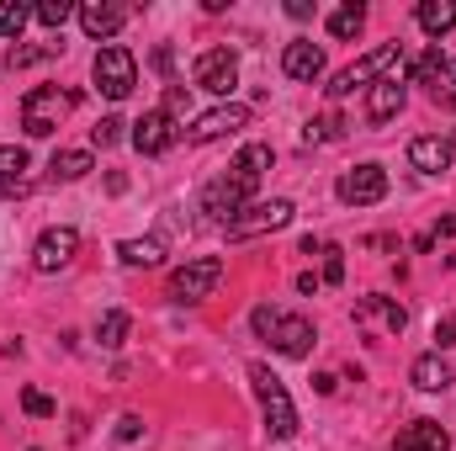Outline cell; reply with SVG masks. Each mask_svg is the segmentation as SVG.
I'll return each mask as SVG.
<instances>
[{
  "mask_svg": "<svg viewBox=\"0 0 456 451\" xmlns=\"http://www.w3.org/2000/svg\"><path fill=\"white\" fill-rule=\"evenodd\" d=\"M32 451H37V447H32Z\"/></svg>",
  "mask_w": 456,
  "mask_h": 451,
  "instance_id": "f6af8a7d",
  "label": "cell"
},
{
  "mask_svg": "<svg viewBox=\"0 0 456 451\" xmlns=\"http://www.w3.org/2000/svg\"><path fill=\"white\" fill-rule=\"evenodd\" d=\"M319 255H324V282H330V287H340V282H345V255H340V244H324Z\"/></svg>",
  "mask_w": 456,
  "mask_h": 451,
  "instance_id": "d6a6232c",
  "label": "cell"
},
{
  "mask_svg": "<svg viewBox=\"0 0 456 451\" xmlns=\"http://www.w3.org/2000/svg\"><path fill=\"white\" fill-rule=\"evenodd\" d=\"M452 149H456V138H452Z\"/></svg>",
  "mask_w": 456,
  "mask_h": 451,
  "instance_id": "ee69618b",
  "label": "cell"
},
{
  "mask_svg": "<svg viewBox=\"0 0 456 451\" xmlns=\"http://www.w3.org/2000/svg\"><path fill=\"white\" fill-rule=\"evenodd\" d=\"M361 27H366V5H355V0L340 5V11L330 16V37H340V43H345V37H355Z\"/></svg>",
  "mask_w": 456,
  "mask_h": 451,
  "instance_id": "4316f807",
  "label": "cell"
},
{
  "mask_svg": "<svg viewBox=\"0 0 456 451\" xmlns=\"http://www.w3.org/2000/svg\"><path fill=\"white\" fill-rule=\"evenodd\" d=\"M107 192H117V197L127 192V176H122V170H112V176H107Z\"/></svg>",
  "mask_w": 456,
  "mask_h": 451,
  "instance_id": "b9f144b4",
  "label": "cell"
},
{
  "mask_svg": "<svg viewBox=\"0 0 456 451\" xmlns=\"http://www.w3.org/2000/svg\"><path fill=\"white\" fill-rule=\"evenodd\" d=\"M59 48H64V43H32V48H21V43H16V48L5 53V70H27V64H43V59H53Z\"/></svg>",
  "mask_w": 456,
  "mask_h": 451,
  "instance_id": "83f0119b",
  "label": "cell"
},
{
  "mask_svg": "<svg viewBox=\"0 0 456 451\" xmlns=\"http://www.w3.org/2000/svg\"><path fill=\"white\" fill-rule=\"evenodd\" d=\"M197 86L213 91V96H228V91L239 86V59H233V48H208V53L197 59Z\"/></svg>",
  "mask_w": 456,
  "mask_h": 451,
  "instance_id": "5bb4252c",
  "label": "cell"
},
{
  "mask_svg": "<svg viewBox=\"0 0 456 451\" xmlns=\"http://www.w3.org/2000/svg\"><path fill=\"white\" fill-rule=\"evenodd\" d=\"M249 388H255V398H260L265 436H271V441H292V436H297V409H292L287 382H281L265 361H255V366H249Z\"/></svg>",
  "mask_w": 456,
  "mask_h": 451,
  "instance_id": "6da1fadb",
  "label": "cell"
},
{
  "mask_svg": "<svg viewBox=\"0 0 456 451\" xmlns=\"http://www.w3.org/2000/svg\"><path fill=\"white\" fill-rule=\"evenodd\" d=\"M27 21H32V5H21V0H0V37H21Z\"/></svg>",
  "mask_w": 456,
  "mask_h": 451,
  "instance_id": "f546056e",
  "label": "cell"
},
{
  "mask_svg": "<svg viewBox=\"0 0 456 451\" xmlns=\"http://www.w3.org/2000/svg\"><path fill=\"white\" fill-rule=\"evenodd\" d=\"M271 160H276V154H271V144H244V149H239V160H233L228 170H239L249 186H260V176L271 170Z\"/></svg>",
  "mask_w": 456,
  "mask_h": 451,
  "instance_id": "603a6c76",
  "label": "cell"
},
{
  "mask_svg": "<svg viewBox=\"0 0 456 451\" xmlns=\"http://www.w3.org/2000/svg\"><path fill=\"white\" fill-rule=\"evenodd\" d=\"M53 181H80V176H91V154L86 149H64V154H53Z\"/></svg>",
  "mask_w": 456,
  "mask_h": 451,
  "instance_id": "484cf974",
  "label": "cell"
},
{
  "mask_svg": "<svg viewBox=\"0 0 456 451\" xmlns=\"http://www.w3.org/2000/svg\"><path fill=\"white\" fill-rule=\"evenodd\" d=\"M355 324H361V330H377V335H403V330H409V308H403L398 298L371 292V298L355 303Z\"/></svg>",
  "mask_w": 456,
  "mask_h": 451,
  "instance_id": "9c48e42d",
  "label": "cell"
},
{
  "mask_svg": "<svg viewBox=\"0 0 456 451\" xmlns=\"http://www.w3.org/2000/svg\"><path fill=\"white\" fill-rule=\"evenodd\" d=\"M452 138H441V133H425V138H414L409 144V165L419 170V176H441V170H452Z\"/></svg>",
  "mask_w": 456,
  "mask_h": 451,
  "instance_id": "9a60e30c",
  "label": "cell"
},
{
  "mask_svg": "<svg viewBox=\"0 0 456 451\" xmlns=\"http://www.w3.org/2000/svg\"><path fill=\"white\" fill-rule=\"evenodd\" d=\"M127 324H133V319H127L122 308H112V314H102V319H96V340H102L107 350H117V345L127 340Z\"/></svg>",
  "mask_w": 456,
  "mask_h": 451,
  "instance_id": "f1b7e54d",
  "label": "cell"
},
{
  "mask_svg": "<svg viewBox=\"0 0 456 451\" xmlns=\"http://www.w3.org/2000/svg\"><path fill=\"white\" fill-rule=\"evenodd\" d=\"M446 70H452V64H446L441 43H430V48H425V53L414 59V80H419V86H430L436 96H441V80H446Z\"/></svg>",
  "mask_w": 456,
  "mask_h": 451,
  "instance_id": "cb8c5ba5",
  "label": "cell"
},
{
  "mask_svg": "<svg viewBox=\"0 0 456 451\" xmlns=\"http://www.w3.org/2000/svg\"><path fill=\"white\" fill-rule=\"evenodd\" d=\"M75 91H64V86H32L27 96H21V127L32 133V138H48V133H59L64 127V117L75 112Z\"/></svg>",
  "mask_w": 456,
  "mask_h": 451,
  "instance_id": "277c9868",
  "label": "cell"
},
{
  "mask_svg": "<svg viewBox=\"0 0 456 451\" xmlns=\"http://www.w3.org/2000/svg\"><path fill=\"white\" fill-rule=\"evenodd\" d=\"M281 70H287V80H319L324 75V48L308 43V37H297V43H287Z\"/></svg>",
  "mask_w": 456,
  "mask_h": 451,
  "instance_id": "e0dca14e",
  "label": "cell"
},
{
  "mask_svg": "<svg viewBox=\"0 0 456 451\" xmlns=\"http://www.w3.org/2000/svg\"><path fill=\"white\" fill-rule=\"evenodd\" d=\"M340 133H345V117H319V122H308L303 138H308V144H335Z\"/></svg>",
  "mask_w": 456,
  "mask_h": 451,
  "instance_id": "1f68e13d",
  "label": "cell"
},
{
  "mask_svg": "<svg viewBox=\"0 0 456 451\" xmlns=\"http://www.w3.org/2000/svg\"><path fill=\"white\" fill-rule=\"evenodd\" d=\"M393 451H452V436L441 430V420H414L393 436Z\"/></svg>",
  "mask_w": 456,
  "mask_h": 451,
  "instance_id": "2e32d148",
  "label": "cell"
},
{
  "mask_svg": "<svg viewBox=\"0 0 456 451\" xmlns=\"http://www.w3.org/2000/svg\"><path fill=\"white\" fill-rule=\"evenodd\" d=\"M186 107H191V96H186V86H170V91H165V112H170V117H181Z\"/></svg>",
  "mask_w": 456,
  "mask_h": 451,
  "instance_id": "8d00e7d4",
  "label": "cell"
},
{
  "mask_svg": "<svg viewBox=\"0 0 456 451\" xmlns=\"http://www.w3.org/2000/svg\"><path fill=\"white\" fill-rule=\"evenodd\" d=\"M138 430H143V420H138V414H122V425H117V436H122V441H138Z\"/></svg>",
  "mask_w": 456,
  "mask_h": 451,
  "instance_id": "f35d334b",
  "label": "cell"
},
{
  "mask_svg": "<svg viewBox=\"0 0 456 451\" xmlns=\"http://www.w3.org/2000/svg\"><path fill=\"white\" fill-rule=\"evenodd\" d=\"M393 70H403V48H398V43H382V48L361 53L355 64H345L340 75L324 86V96H330V102H345L350 91H361V86H377V80H387Z\"/></svg>",
  "mask_w": 456,
  "mask_h": 451,
  "instance_id": "7a4b0ae2",
  "label": "cell"
},
{
  "mask_svg": "<svg viewBox=\"0 0 456 451\" xmlns=\"http://www.w3.org/2000/svg\"><path fill=\"white\" fill-rule=\"evenodd\" d=\"M75 250H80V234L69 224H59V228H48L43 239H37V250H32V266L48 276V271H64L69 260H75Z\"/></svg>",
  "mask_w": 456,
  "mask_h": 451,
  "instance_id": "7c38bea8",
  "label": "cell"
},
{
  "mask_svg": "<svg viewBox=\"0 0 456 451\" xmlns=\"http://www.w3.org/2000/svg\"><path fill=\"white\" fill-rule=\"evenodd\" d=\"M441 239H456V218H441V224H436L430 234H425V239H419V250H436Z\"/></svg>",
  "mask_w": 456,
  "mask_h": 451,
  "instance_id": "d590c367",
  "label": "cell"
},
{
  "mask_svg": "<svg viewBox=\"0 0 456 451\" xmlns=\"http://www.w3.org/2000/svg\"><path fill=\"white\" fill-rule=\"evenodd\" d=\"M249 324H255V335H265L281 356H292V361H297V356H308V350H314V340H319V335H314V324H308L303 314H281V308H271V303H260V308L249 314Z\"/></svg>",
  "mask_w": 456,
  "mask_h": 451,
  "instance_id": "3957f363",
  "label": "cell"
},
{
  "mask_svg": "<svg viewBox=\"0 0 456 451\" xmlns=\"http://www.w3.org/2000/svg\"><path fill=\"white\" fill-rule=\"evenodd\" d=\"M117 255H122L127 266H159V260H165V239H159V234H149V239H122Z\"/></svg>",
  "mask_w": 456,
  "mask_h": 451,
  "instance_id": "d4e9b609",
  "label": "cell"
},
{
  "mask_svg": "<svg viewBox=\"0 0 456 451\" xmlns=\"http://www.w3.org/2000/svg\"><path fill=\"white\" fill-rule=\"evenodd\" d=\"M27 170H32L27 149H16V144H0V192H21V186H27Z\"/></svg>",
  "mask_w": 456,
  "mask_h": 451,
  "instance_id": "44dd1931",
  "label": "cell"
},
{
  "mask_svg": "<svg viewBox=\"0 0 456 451\" xmlns=\"http://www.w3.org/2000/svg\"><path fill=\"white\" fill-rule=\"evenodd\" d=\"M446 80H452V86H456V64H452V70H446Z\"/></svg>",
  "mask_w": 456,
  "mask_h": 451,
  "instance_id": "7bdbcfd3",
  "label": "cell"
},
{
  "mask_svg": "<svg viewBox=\"0 0 456 451\" xmlns=\"http://www.w3.org/2000/svg\"><path fill=\"white\" fill-rule=\"evenodd\" d=\"M122 127H127V122H122V117H102V122H96V127H91V138H96V144H102V149H112L117 138H122Z\"/></svg>",
  "mask_w": 456,
  "mask_h": 451,
  "instance_id": "e575fe53",
  "label": "cell"
},
{
  "mask_svg": "<svg viewBox=\"0 0 456 451\" xmlns=\"http://www.w3.org/2000/svg\"><path fill=\"white\" fill-rule=\"evenodd\" d=\"M21 409H27V414H32V420H48V414H53V409H59V404H53V398H48V393H37V388H27V393H21Z\"/></svg>",
  "mask_w": 456,
  "mask_h": 451,
  "instance_id": "836d02e7",
  "label": "cell"
},
{
  "mask_svg": "<svg viewBox=\"0 0 456 451\" xmlns=\"http://www.w3.org/2000/svg\"><path fill=\"white\" fill-rule=\"evenodd\" d=\"M414 21H419L430 37H446L456 27V0H425V5L414 11Z\"/></svg>",
  "mask_w": 456,
  "mask_h": 451,
  "instance_id": "7402d4cb",
  "label": "cell"
},
{
  "mask_svg": "<svg viewBox=\"0 0 456 451\" xmlns=\"http://www.w3.org/2000/svg\"><path fill=\"white\" fill-rule=\"evenodd\" d=\"M403 80L398 75H387V80H377L371 86V96H366V122H393V117L403 112Z\"/></svg>",
  "mask_w": 456,
  "mask_h": 451,
  "instance_id": "ac0fdd59",
  "label": "cell"
},
{
  "mask_svg": "<svg viewBox=\"0 0 456 451\" xmlns=\"http://www.w3.org/2000/svg\"><path fill=\"white\" fill-rule=\"evenodd\" d=\"M170 64H175V53H170V48H159V53H154V70H159V75H170Z\"/></svg>",
  "mask_w": 456,
  "mask_h": 451,
  "instance_id": "60d3db41",
  "label": "cell"
},
{
  "mask_svg": "<svg viewBox=\"0 0 456 451\" xmlns=\"http://www.w3.org/2000/svg\"><path fill=\"white\" fill-rule=\"evenodd\" d=\"M387 197V170L382 165H355L340 176V202L345 208H371Z\"/></svg>",
  "mask_w": 456,
  "mask_h": 451,
  "instance_id": "30bf717a",
  "label": "cell"
},
{
  "mask_svg": "<svg viewBox=\"0 0 456 451\" xmlns=\"http://www.w3.org/2000/svg\"><path fill=\"white\" fill-rule=\"evenodd\" d=\"M175 138H181V127H175V117L165 112V107H154V112H143L133 122V149L138 154H165Z\"/></svg>",
  "mask_w": 456,
  "mask_h": 451,
  "instance_id": "8fae6325",
  "label": "cell"
},
{
  "mask_svg": "<svg viewBox=\"0 0 456 451\" xmlns=\"http://www.w3.org/2000/svg\"><path fill=\"white\" fill-rule=\"evenodd\" d=\"M239 127H249V107H213V112H202L191 127H186V144H213V138H228V133H239Z\"/></svg>",
  "mask_w": 456,
  "mask_h": 451,
  "instance_id": "4fadbf2b",
  "label": "cell"
},
{
  "mask_svg": "<svg viewBox=\"0 0 456 451\" xmlns=\"http://www.w3.org/2000/svg\"><path fill=\"white\" fill-rule=\"evenodd\" d=\"M32 16H37L43 27H53V32H59V27L75 16V5H69V0H37V5H32Z\"/></svg>",
  "mask_w": 456,
  "mask_h": 451,
  "instance_id": "4dcf8cb0",
  "label": "cell"
},
{
  "mask_svg": "<svg viewBox=\"0 0 456 451\" xmlns=\"http://www.w3.org/2000/svg\"><path fill=\"white\" fill-rule=\"evenodd\" d=\"M446 345H456V314H446V319L436 324V350H446Z\"/></svg>",
  "mask_w": 456,
  "mask_h": 451,
  "instance_id": "74e56055",
  "label": "cell"
},
{
  "mask_svg": "<svg viewBox=\"0 0 456 451\" xmlns=\"http://www.w3.org/2000/svg\"><path fill=\"white\" fill-rule=\"evenodd\" d=\"M287 16H292V21H308V16H314V5H308V0H287Z\"/></svg>",
  "mask_w": 456,
  "mask_h": 451,
  "instance_id": "ab89813d",
  "label": "cell"
},
{
  "mask_svg": "<svg viewBox=\"0 0 456 451\" xmlns=\"http://www.w3.org/2000/svg\"><path fill=\"white\" fill-rule=\"evenodd\" d=\"M122 21H127V5H112V0H91V5H80V27H86V37H112Z\"/></svg>",
  "mask_w": 456,
  "mask_h": 451,
  "instance_id": "d6986e66",
  "label": "cell"
},
{
  "mask_svg": "<svg viewBox=\"0 0 456 451\" xmlns=\"http://www.w3.org/2000/svg\"><path fill=\"white\" fill-rule=\"evenodd\" d=\"M218 282H224V260L218 255H197V260H186L170 276V298L175 303H202V298H213Z\"/></svg>",
  "mask_w": 456,
  "mask_h": 451,
  "instance_id": "8992f818",
  "label": "cell"
},
{
  "mask_svg": "<svg viewBox=\"0 0 456 451\" xmlns=\"http://www.w3.org/2000/svg\"><path fill=\"white\" fill-rule=\"evenodd\" d=\"M249 192H255V186H249L239 170H228V176H218V181L202 192V213H213V224H224V228H228L233 218H239V213H244Z\"/></svg>",
  "mask_w": 456,
  "mask_h": 451,
  "instance_id": "52a82bcc",
  "label": "cell"
},
{
  "mask_svg": "<svg viewBox=\"0 0 456 451\" xmlns=\"http://www.w3.org/2000/svg\"><path fill=\"white\" fill-rule=\"evenodd\" d=\"M409 382H414L419 393H446V388H452V366L441 361V350H430V356H419V361L409 366Z\"/></svg>",
  "mask_w": 456,
  "mask_h": 451,
  "instance_id": "ffe728a7",
  "label": "cell"
},
{
  "mask_svg": "<svg viewBox=\"0 0 456 451\" xmlns=\"http://www.w3.org/2000/svg\"><path fill=\"white\" fill-rule=\"evenodd\" d=\"M91 75H96V91H102V96L127 102V96H133V86H138V59H133L127 48L107 43V48L96 53V64H91Z\"/></svg>",
  "mask_w": 456,
  "mask_h": 451,
  "instance_id": "5b68a950",
  "label": "cell"
},
{
  "mask_svg": "<svg viewBox=\"0 0 456 451\" xmlns=\"http://www.w3.org/2000/svg\"><path fill=\"white\" fill-rule=\"evenodd\" d=\"M287 224H292V202H287V197H271V202L244 208V213L228 224V239H255V234H271V228H287Z\"/></svg>",
  "mask_w": 456,
  "mask_h": 451,
  "instance_id": "ba28073f",
  "label": "cell"
}]
</instances>
